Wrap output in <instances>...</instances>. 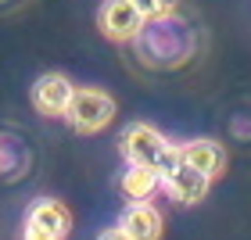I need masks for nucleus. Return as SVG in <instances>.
<instances>
[{"label":"nucleus","mask_w":251,"mask_h":240,"mask_svg":"<svg viewBox=\"0 0 251 240\" xmlns=\"http://www.w3.org/2000/svg\"><path fill=\"white\" fill-rule=\"evenodd\" d=\"M115 111H119V104H115V97H111V94L94 90V86H75L65 119H68V125H72L75 133L94 136V133L108 129V125L115 122Z\"/></svg>","instance_id":"obj_2"},{"label":"nucleus","mask_w":251,"mask_h":240,"mask_svg":"<svg viewBox=\"0 0 251 240\" xmlns=\"http://www.w3.org/2000/svg\"><path fill=\"white\" fill-rule=\"evenodd\" d=\"M208 187H212V176L198 172L194 165H179L173 176L162 179V190L173 197L176 204H201L204 197H208Z\"/></svg>","instance_id":"obj_5"},{"label":"nucleus","mask_w":251,"mask_h":240,"mask_svg":"<svg viewBox=\"0 0 251 240\" xmlns=\"http://www.w3.org/2000/svg\"><path fill=\"white\" fill-rule=\"evenodd\" d=\"M119 226L133 240H158L162 230H165V219H162V212H158L151 201H129L122 208V215H119Z\"/></svg>","instance_id":"obj_6"},{"label":"nucleus","mask_w":251,"mask_h":240,"mask_svg":"<svg viewBox=\"0 0 251 240\" xmlns=\"http://www.w3.org/2000/svg\"><path fill=\"white\" fill-rule=\"evenodd\" d=\"M119 190L129 201H151L154 193L162 190V176H158L151 165H129L119 179Z\"/></svg>","instance_id":"obj_8"},{"label":"nucleus","mask_w":251,"mask_h":240,"mask_svg":"<svg viewBox=\"0 0 251 240\" xmlns=\"http://www.w3.org/2000/svg\"><path fill=\"white\" fill-rule=\"evenodd\" d=\"M119 151L129 165H151L158 176H173L183 165V151L179 144H173L165 133H158L147 122H129L119 136Z\"/></svg>","instance_id":"obj_1"},{"label":"nucleus","mask_w":251,"mask_h":240,"mask_svg":"<svg viewBox=\"0 0 251 240\" xmlns=\"http://www.w3.org/2000/svg\"><path fill=\"white\" fill-rule=\"evenodd\" d=\"M97 25L111 43H129V40H140L147 18L136 11L133 0H104L97 11Z\"/></svg>","instance_id":"obj_3"},{"label":"nucleus","mask_w":251,"mask_h":240,"mask_svg":"<svg viewBox=\"0 0 251 240\" xmlns=\"http://www.w3.org/2000/svg\"><path fill=\"white\" fill-rule=\"evenodd\" d=\"M179 151H183V162L194 165L198 172L219 179L226 172V165H230V154H226V147L219 140H208V136H201V140H187L179 144Z\"/></svg>","instance_id":"obj_7"},{"label":"nucleus","mask_w":251,"mask_h":240,"mask_svg":"<svg viewBox=\"0 0 251 240\" xmlns=\"http://www.w3.org/2000/svg\"><path fill=\"white\" fill-rule=\"evenodd\" d=\"M133 4L147 22H162V18H169L176 11V0H133Z\"/></svg>","instance_id":"obj_10"},{"label":"nucleus","mask_w":251,"mask_h":240,"mask_svg":"<svg viewBox=\"0 0 251 240\" xmlns=\"http://www.w3.org/2000/svg\"><path fill=\"white\" fill-rule=\"evenodd\" d=\"M22 240H61L58 233H50V230H43V226L36 222H29L25 219V230H22Z\"/></svg>","instance_id":"obj_11"},{"label":"nucleus","mask_w":251,"mask_h":240,"mask_svg":"<svg viewBox=\"0 0 251 240\" xmlns=\"http://www.w3.org/2000/svg\"><path fill=\"white\" fill-rule=\"evenodd\" d=\"M72 94H75L72 79L61 75V72H43L29 90L32 108H36L40 115H47V119H65L68 104H72Z\"/></svg>","instance_id":"obj_4"},{"label":"nucleus","mask_w":251,"mask_h":240,"mask_svg":"<svg viewBox=\"0 0 251 240\" xmlns=\"http://www.w3.org/2000/svg\"><path fill=\"white\" fill-rule=\"evenodd\" d=\"M25 219L36 222V226H43V230H50V233H58L61 240L68 237V230H72V212H68L61 201H54V197H40L29 208Z\"/></svg>","instance_id":"obj_9"},{"label":"nucleus","mask_w":251,"mask_h":240,"mask_svg":"<svg viewBox=\"0 0 251 240\" xmlns=\"http://www.w3.org/2000/svg\"><path fill=\"white\" fill-rule=\"evenodd\" d=\"M97 240H133V237H129V233H126V230H122V226H111V230H104V233H100Z\"/></svg>","instance_id":"obj_12"}]
</instances>
